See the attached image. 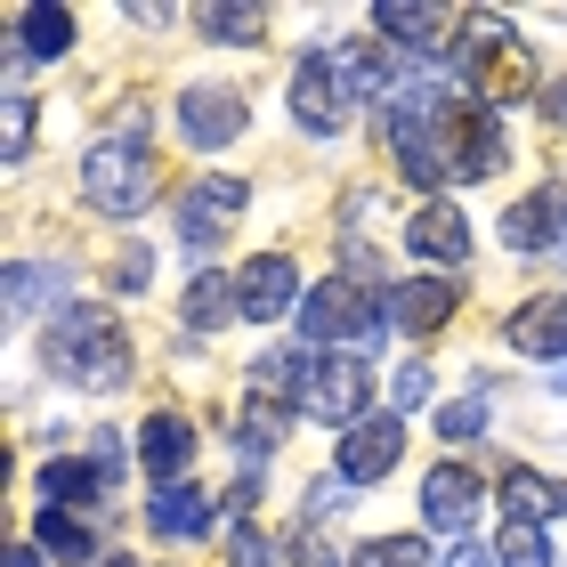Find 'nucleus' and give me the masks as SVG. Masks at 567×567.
I'll list each match as a JSON object with an SVG mask.
<instances>
[{"label": "nucleus", "mask_w": 567, "mask_h": 567, "mask_svg": "<svg viewBox=\"0 0 567 567\" xmlns=\"http://www.w3.org/2000/svg\"><path fill=\"white\" fill-rule=\"evenodd\" d=\"M559 390H567V365H559Z\"/></svg>", "instance_id": "ea45409f"}, {"label": "nucleus", "mask_w": 567, "mask_h": 567, "mask_svg": "<svg viewBox=\"0 0 567 567\" xmlns=\"http://www.w3.org/2000/svg\"><path fill=\"white\" fill-rule=\"evenodd\" d=\"M244 212H251L244 178H195V187L178 195V236H187V251H219Z\"/></svg>", "instance_id": "423d86ee"}, {"label": "nucleus", "mask_w": 567, "mask_h": 567, "mask_svg": "<svg viewBox=\"0 0 567 567\" xmlns=\"http://www.w3.org/2000/svg\"><path fill=\"white\" fill-rule=\"evenodd\" d=\"M41 357L58 381H82V390H122L131 381V341H122V317H106V308H65L49 324Z\"/></svg>", "instance_id": "f03ea898"}, {"label": "nucleus", "mask_w": 567, "mask_h": 567, "mask_svg": "<svg viewBox=\"0 0 567 567\" xmlns=\"http://www.w3.org/2000/svg\"><path fill=\"white\" fill-rule=\"evenodd\" d=\"M65 268H41V260H9V317H41L49 300H65Z\"/></svg>", "instance_id": "393cba45"}, {"label": "nucleus", "mask_w": 567, "mask_h": 567, "mask_svg": "<svg viewBox=\"0 0 567 567\" xmlns=\"http://www.w3.org/2000/svg\"><path fill=\"white\" fill-rule=\"evenodd\" d=\"M9 567H41V551L33 544H9Z\"/></svg>", "instance_id": "e433bc0d"}, {"label": "nucleus", "mask_w": 567, "mask_h": 567, "mask_svg": "<svg viewBox=\"0 0 567 567\" xmlns=\"http://www.w3.org/2000/svg\"><path fill=\"white\" fill-rule=\"evenodd\" d=\"M138 462L163 486H187V462H195V422L178 414V405H163V414H146V430H138Z\"/></svg>", "instance_id": "dca6fc26"}, {"label": "nucleus", "mask_w": 567, "mask_h": 567, "mask_svg": "<svg viewBox=\"0 0 567 567\" xmlns=\"http://www.w3.org/2000/svg\"><path fill=\"white\" fill-rule=\"evenodd\" d=\"M422 519L437 535H462L478 519V471H471V462H437V471L422 478Z\"/></svg>", "instance_id": "4468645a"}, {"label": "nucleus", "mask_w": 567, "mask_h": 567, "mask_svg": "<svg viewBox=\"0 0 567 567\" xmlns=\"http://www.w3.org/2000/svg\"><path fill=\"white\" fill-rule=\"evenodd\" d=\"M292 567H341V559H332V551L317 544V535H300V559H292Z\"/></svg>", "instance_id": "c9c22d12"}, {"label": "nucleus", "mask_w": 567, "mask_h": 567, "mask_svg": "<svg viewBox=\"0 0 567 567\" xmlns=\"http://www.w3.org/2000/svg\"><path fill=\"white\" fill-rule=\"evenodd\" d=\"M503 332H511L519 357H567V284H559V292H535Z\"/></svg>", "instance_id": "6ab92c4d"}, {"label": "nucleus", "mask_w": 567, "mask_h": 567, "mask_svg": "<svg viewBox=\"0 0 567 567\" xmlns=\"http://www.w3.org/2000/svg\"><path fill=\"white\" fill-rule=\"evenodd\" d=\"M405 251L430 268H462L471 260V219L454 212V203H422L414 219H405Z\"/></svg>", "instance_id": "f8f14e48"}, {"label": "nucleus", "mask_w": 567, "mask_h": 567, "mask_svg": "<svg viewBox=\"0 0 567 567\" xmlns=\"http://www.w3.org/2000/svg\"><path fill=\"white\" fill-rule=\"evenodd\" d=\"M82 195L90 212L106 219H138L154 195H163V163L146 154V138H97L90 163H82Z\"/></svg>", "instance_id": "7ed1b4c3"}, {"label": "nucleus", "mask_w": 567, "mask_h": 567, "mask_svg": "<svg viewBox=\"0 0 567 567\" xmlns=\"http://www.w3.org/2000/svg\"><path fill=\"white\" fill-rule=\"evenodd\" d=\"M41 495L58 503V511H65V503H106V495H114V478L82 454V462H49V471H41Z\"/></svg>", "instance_id": "b1692460"}, {"label": "nucleus", "mask_w": 567, "mask_h": 567, "mask_svg": "<svg viewBox=\"0 0 567 567\" xmlns=\"http://www.w3.org/2000/svg\"><path fill=\"white\" fill-rule=\"evenodd\" d=\"M227 559H236V567H268V535H260V527H244L236 544H227Z\"/></svg>", "instance_id": "72a5a7b5"}, {"label": "nucleus", "mask_w": 567, "mask_h": 567, "mask_svg": "<svg viewBox=\"0 0 567 567\" xmlns=\"http://www.w3.org/2000/svg\"><path fill=\"white\" fill-rule=\"evenodd\" d=\"M503 567H551V544H544V527H527V519H511L503 527Z\"/></svg>", "instance_id": "c85d7f7f"}, {"label": "nucleus", "mask_w": 567, "mask_h": 567, "mask_svg": "<svg viewBox=\"0 0 567 567\" xmlns=\"http://www.w3.org/2000/svg\"><path fill=\"white\" fill-rule=\"evenodd\" d=\"M454 90L478 97V106H495V114L511 106V97L535 90L527 49H519V33H511L495 9H471V17H462V41H454Z\"/></svg>", "instance_id": "f257e3e1"}, {"label": "nucleus", "mask_w": 567, "mask_h": 567, "mask_svg": "<svg viewBox=\"0 0 567 567\" xmlns=\"http://www.w3.org/2000/svg\"><path fill=\"white\" fill-rule=\"evenodd\" d=\"M446 567H503V559H495V551H478V544H454Z\"/></svg>", "instance_id": "f704fd0d"}, {"label": "nucleus", "mask_w": 567, "mask_h": 567, "mask_svg": "<svg viewBox=\"0 0 567 567\" xmlns=\"http://www.w3.org/2000/svg\"><path fill=\"white\" fill-rule=\"evenodd\" d=\"M0 114H9L0 146H9V163H24V146H33V97H24V90H9V106H0Z\"/></svg>", "instance_id": "7c9ffc66"}, {"label": "nucleus", "mask_w": 567, "mask_h": 567, "mask_svg": "<svg viewBox=\"0 0 567 567\" xmlns=\"http://www.w3.org/2000/svg\"><path fill=\"white\" fill-rule=\"evenodd\" d=\"M478 430H486V390L454 398V405H437V437H446V446H471Z\"/></svg>", "instance_id": "bb28decb"}, {"label": "nucleus", "mask_w": 567, "mask_h": 567, "mask_svg": "<svg viewBox=\"0 0 567 567\" xmlns=\"http://www.w3.org/2000/svg\"><path fill=\"white\" fill-rule=\"evenodd\" d=\"M373 33L381 41H405V49H446L454 17L446 9H414V0H390V9H373Z\"/></svg>", "instance_id": "4be33fe9"}, {"label": "nucleus", "mask_w": 567, "mask_h": 567, "mask_svg": "<svg viewBox=\"0 0 567 567\" xmlns=\"http://www.w3.org/2000/svg\"><path fill=\"white\" fill-rule=\"evenodd\" d=\"M195 24H203L212 41H260V33H268V17H260V9H203Z\"/></svg>", "instance_id": "c756f323"}, {"label": "nucleus", "mask_w": 567, "mask_h": 567, "mask_svg": "<svg viewBox=\"0 0 567 567\" xmlns=\"http://www.w3.org/2000/svg\"><path fill=\"white\" fill-rule=\"evenodd\" d=\"M236 284H244V317H251V324L292 317V300H300V268L284 260V251H260V260H251Z\"/></svg>", "instance_id": "a211bd4d"}, {"label": "nucleus", "mask_w": 567, "mask_h": 567, "mask_svg": "<svg viewBox=\"0 0 567 567\" xmlns=\"http://www.w3.org/2000/svg\"><path fill=\"white\" fill-rule=\"evenodd\" d=\"M454 284L446 276H414V284H390V292H381V317H390L398 332H446L454 324Z\"/></svg>", "instance_id": "9b49d317"}, {"label": "nucleus", "mask_w": 567, "mask_h": 567, "mask_svg": "<svg viewBox=\"0 0 567 567\" xmlns=\"http://www.w3.org/2000/svg\"><path fill=\"white\" fill-rule=\"evenodd\" d=\"M349 106H357V97H349V82H341V58H332V49H324V58L308 49L300 73H292V122H300L308 138H332V131L349 122Z\"/></svg>", "instance_id": "0eeeda50"}, {"label": "nucleus", "mask_w": 567, "mask_h": 567, "mask_svg": "<svg viewBox=\"0 0 567 567\" xmlns=\"http://www.w3.org/2000/svg\"><path fill=\"white\" fill-rule=\"evenodd\" d=\"M332 58H341V82H349V97L357 106H381V97H398V82H405V58L390 41H349V49H332Z\"/></svg>", "instance_id": "ddd939ff"}, {"label": "nucleus", "mask_w": 567, "mask_h": 567, "mask_svg": "<svg viewBox=\"0 0 567 567\" xmlns=\"http://www.w3.org/2000/svg\"><path fill=\"white\" fill-rule=\"evenodd\" d=\"M97 567H138V559H97Z\"/></svg>", "instance_id": "58836bf2"}, {"label": "nucleus", "mask_w": 567, "mask_h": 567, "mask_svg": "<svg viewBox=\"0 0 567 567\" xmlns=\"http://www.w3.org/2000/svg\"><path fill=\"white\" fill-rule=\"evenodd\" d=\"M430 381H437L430 365H398V373H390V414H405V405H422V398H430Z\"/></svg>", "instance_id": "473e14b6"}, {"label": "nucleus", "mask_w": 567, "mask_h": 567, "mask_svg": "<svg viewBox=\"0 0 567 567\" xmlns=\"http://www.w3.org/2000/svg\"><path fill=\"white\" fill-rule=\"evenodd\" d=\"M146 527L163 535V544H178V535H203V527H212V495H203L195 478H187V486H163V495L146 503Z\"/></svg>", "instance_id": "412c9836"}, {"label": "nucleus", "mask_w": 567, "mask_h": 567, "mask_svg": "<svg viewBox=\"0 0 567 567\" xmlns=\"http://www.w3.org/2000/svg\"><path fill=\"white\" fill-rule=\"evenodd\" d=\"M437 154H446V178H495L503 171V154H511V138H503V114L495 106H478V97H446L437 106Z\"/></svg>", "instance_id": "39448f33"}, {"label": "nucleus", "mask_w": 567, "mask_h": 567, "mask_svg": "<svg viewBox=\"0 0 567 567\" xmlns=\"http://www.w3.org/2000/svg\"><path fill=\"white\" fill-rule=\"evenodd\" d=\"M73 49V17L33 0V9H9V65H41V58H65Z\"/></svg>", "instance_id": "f3484780"}, {"label": "nucleus", "mask_w": 567, "mask_h": 567, "mask_svg": "<svg viewBox=\"0 0 567 567\" xmlns=\"http://www.w3.org/2000/svg\"><path fill=\"white\" fill-rule=\"evenodd\" d=\"M244 122H251V106H244L236 90H219V82H195L187 97H178V138L203 146V154L236 146V138H244Z\"/></svg>", "instance_id": "1a4fd4ad"}, {"label": "nucleus", "mask_w": 567, "mask_h": 567, "mask_svg": "<svg viewBox=\"0 0 567 567\" xmlns=\"http://www.w3.org/2000/svg\"><path fill=\"white\" fill-rule=\"evenodd\" d=\"M178 317H187L195 332H219V324H236L244 317V284L236 276H219V268H203L187 292H178Z\"/></svg>", "instance_id": "aec40b11"}, {"label": "nucleus", "mask_w": 567, "mask_h": 567, "mask_svg": "<svg viewBox=\"0 0 567 567\" xmlns=\"http://www.w3.org/2000/svg\"><path fill=\"white\" fill-rule=\"evenodd\" d=\"M300 332L317 349H332V357H357L381 332V300H373V284H357V276H324L317 292L300 300Z\"/></svg>", "instance_id": "20e7f679"}, {"label": "nucleus", "mask_w": 567, "mask_h": 567, "mask_svg": "<svg viewBox=\"0 0 567 567\" xmlns=\"http://www.w3.org/2000/svg\"><path fill=\"white\" fill-rule=\"evenodd\" d=\"M41 551L49 559H97V535H90V519H73V511L49 503L41 511Z\"/></svg>", "instance_id": "a878e982"}, {"label": "nucleus", "mask_w": 567, "mask_h": 567, "mask_svg": "<svg viewBox=\"0 0 567 567\" xmlns=\"http://www.w3.org/2000/svg\"><path fill=\"white\" fill-rule=\"evenodd\" d=\"M559 203H567V187H535V195H519V203L503 212V251H519V260H551Z\"/></svg>", "instance_id": "2eb2a0df"}, {"label": "nucleus", "mask_w": 567, "mask_h": 567, "mask_svg": "<svg viewBox=\"0 0 567 567\" xmlns=\"http://www.w3.org/2000/svg\"><path fill=\"white\" fill-rule=\"evenodd\" d=\"M349 567H430V544L422 535H381V544H365Z\"/></svg>", "instance_id": "cd10ccee"}, {"label": "nucleus", "mask_w": 567, "mask_h": 567, "mask_svg": "<svg viewBox=\"0 0 567 567\" xmlns=\"http://www.w3.org/2000/svg\"><path fill=\"white\" fill-rule=\"evenodd\" d=\"M106 276H114V292H146V276H154V260H146V244H122Z\"/></svg>", "instance_id": "2f4dec72"}, {"label": "nucleus", "mask_w": 567, "mask_h": 567, "mask_svg": "<svg viewBox=\"0 0 567 567\" xmlns=\"http://www.w3.org/2000/svg\"><path fill=\"white\" fill-rule=\"evenodd\" d=\"M551 122H559V131H567V82L551 90Z\"/></svg>", "instance_id": "4c0bfd02"}, {"label": "nucleus", "mask_w": 567, "mask_h": 567, "mask_svg": "<svg viewBox=\"0 0 567 567\" xmlns=\"http://www.w3.org/2000/svg\"><path fill=\"white\" fill-rule=\"evenodd\" d=\"M503 503H511V519H527V527H544L567 511V486H551L544 471H527V462H511L503 471Z\"/></svg>", "instance_id": "5701e85b"}, {"label": "nucleus", "mask_w": 567, "mask_h": 567, "mask_svg": "<svg viewBox=\"0 0 567 567\" xmlns=\"http://www.w3.org/2000/svg\"><path fill=\"white\" fill-rule=\"evenodd\" d=\"M365 398H373L365 357H317V365H308V414H317V422L357 430V422H365Z\"/></svg>", "instance_id": "6e6552de"}, {"label": "nucleus", "mask_w": 567, "mask_h": 567, "mask_svg": "<svg viewBox=\"0 0 567 567\" xmlns=\"http://www.w3.org/2000/svg\"><path fill=\"white\" fill-rule=\"evenodd\" d=\"M398 462H405V422H398V414H365V422L341 437V462H332V478L373 486V478H390Z\"/></svg>", "instance_id": "9d476101"}]
</instances>
